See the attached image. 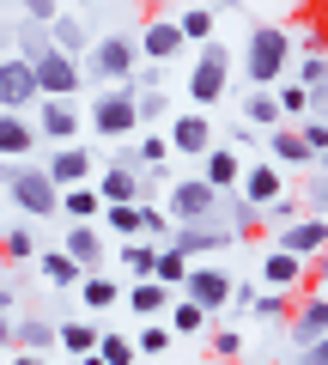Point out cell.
<instances>
[{"label": "cell", "mask_w": 328, "mask_h": 365, "mask_svg": "<svg viewBox=\"0 0 328 365\" xmlns=\"http://www.w3.org/2000/svg\"><path fill=\"white\" fill-rule=\"evenodd\" d=\"M250 311H255V317H292V299H286V292H255Z\"/></svg>", "instance_id": "cell-47"}, {"label": "cell", "mask_w": 328, "mask_h": 365, "mask_svg": "<svg viewBox=\"0 0 328 365\" xmlns=\"http://www.w3.org/2000/svg\"><path fill=\"white\" fill-rule=\"evenodd\" d=\"M31 79H37V98H73L85 73H79V55L43 49V55H31Z\"/></svg>", "instance_id": "cell-8"}, {"label": "cell", "mask_w": 328, "mask_h": 365, "mask_svg": "<svg viewBox=\"0 0 328 365\" xmlns=\"http://www.w3.org/2000/svg\"><path fill=\"white\" fill-rule=\"evenodd\" d=\"M237 177H243V153L237 146H207L201 153V182H207L213 195H231Z\"/></svg>", "instance_id": "cell-15"}, {"label": "cell", "mask_w": 328, "mask_h": 365, "mask_svg": "<svg viewBox=\"0 0 328 365\" xmlns=\"http://www.w3.org/2000/svg\"><path fill=\"white\" fill-rule=\"evenodd\" d=\"M274 104H280V122L286 116H310V91L304 86H274Z\"/></svg>", "instance_id": "cell-43"}, {"label": "cell", "mask_w": 328, "mask_h": 365, "mask_svg": "<svg viewBox=\"0 0 328 365\" xmlns=\"http://www.w3.org/2000/svg\"><path fill=\"white\" fill-rule=\"evenodd\" d=\"M0 347H13V317L0 311Z\"/></svg>", "instance_id": "cell-52"}, {"label": "cell", "mask_w": 328, "mask_h": 365, "mask_svg": "<svg viewBox=\"0 0 328 365\" xmlns=\"http://www.w3.org/2000/svg\"><path fill=\"white\" fill-rule=\"evenodd\" d=\"M213 6H219V13H231V6H237V0H213Z\"/></svg>", "instance_id": "cell-54"}, {"label": "cell", "mask_w": 328, "mask_h": 365, "mask_svg": "<svg viewBox=\"0 0 328 365\" xmlns=\"http://www.w3.org/2000/svg\"><path fill=\"white\" fill-rule=\"evenodd\" d=\"M225 86H231V49L213 37V43H201L195 67H189V98H195V110L213 116V104L225 98Z\"/></svg>", "instance_id": "cell-2"}, {"label": "cell", "mask_w": 328, "mask_h": 365, "mask_svg": "<svg viewBox=\"0 0 328 365\" xmlns=\"http://www.w3.org/2000/svg\"><path fill=\"white\" fill-rule=\"evenodd\" d=\"M286 61H292V31L286 25H255L250 49H243V73H250L255 91L286 86Z\"/></svg>", "instance_id": "cell-1"}, {"label": "cell", "mask_w": 328, "mask_h": 365, "mask_svg": "<svg viewBox=\"0 0 328 365\" xmlns=\"http://www.w3.org/2000/svg\"><path fill=\"white\" fill-rule=\"evenodd\" d=\"M61 256H73L85 274H97V262H104V232H97V225H67Z\"/></svg>", "instance_id": "cell-20"}, {"label": "cell", "mask_w": 328, "mask_h": 365, "mask_svg": "<svg viewBox=\"0 0 328 365\" xmlns=\"http://www.w3.org/2000/svg\"><path fill=\"white\" fill-rule=\"evenodd\" d=\"M134 165H140V170H171V146H164V134H146V140L134 146Z\"/></svg>", "instance_id": "cell-38"}, {"label": "cell", "mask_w": 328, "mask_h": 365, "mask_svg": "<svg viewBox=\"0 0 328 365\" xmlns=\"http://www.w3.org/2000/svg\"><path fill=\"white\" fill-rule=\"evenodd\" d=\"M85 122H92V128L104 134V140H116V146H122L134 128H140V110H134V86H104Z\"/></svg>", "instance_id": "cell-5"}, {"label": "cell", "mask_w": 328, "mask_h": 365, "mask_svg": "<svg viewBox=\"0 0 328 365\" xmlns=\"http://www.w3.org/2000/svg\"><path fill=\"white\" fill-rule=\"evenodd\" d=\"M304 268H310V262L286 256V250H274V256H262V280H268V292H292V287L304 280Z\"/></svg>", "instance_id": "cell-23"}, {"label": "cell", "mask_w": 328, "mask_h": 365, "mask_svg": "<svg viewBox=\"0 0 328 365\" xmlns=\"http://www.w3.org/2000/svg\"><path fill=\"white\" fill-rule=\"evenodd\" d=\"M176 299H189V304H201L207 317H219L225 304H231V274L213 268V262H189V280L176 287Z\"/></svg>", "instance_id": "cell-7"}, {"label": "cell", "mask_w": 328, "mask_h": 365, "mask_svg": "<svg viewBox=\"0 0 328 365\" xmlns=\"http://www.w3.org/2000/svg\"><path fill=\"white\" fill-rule=\"evenodd\" d=\"M134 67H140V49H134V37H97L92 49H85V61H79V73L97 79V86H128Z\"/></svg>", "instance_id": "cell-3"}, {"label": "cell", "mask_w": 328, "mask_h": 365, "mask_svg": "<svg viewBox=\"0 0 328 365\" xmlns=\"http://www.w3.org/2000/svg\"><path fill=\"white\" fill-rule=\"evenodd\" d=\"M237 232L225 220H201V225H171V250H183L189 262L195 256H219V250H231Z\"/></svg>", "instance_id": "cell-10"}, {"label": "cell", "mask_w": 328, "mask_h": 365, "mask_svg": "<svg viewBox=\"0 0 328 365\" xmlns=\"http://www.w3.org/2000/svg\"><path fill=\"white\" fill-rule=\"evenodd\" d=\"M213 317L201 311V304H189V299H171V335H201Z\"/></svg>", "instance_id": "cell-36"}, {"label": "cell", "mask_w": 328, "mask_h": 365, "mask_svg": "<svg viewBox=\"0 0 328 365\" xmlns=\"http://www.w3.org/2000/svg\"><path fill=\"white\" fill-rule=\"evenodd\" d=\"M6 365H49V359H43V353H25V347H18V353H13Z\"/></svg>", "instance_id": "cell-50"}, {"label": "cell", "mask_w": 328, "mask_h": 365, "mask_svg": "<svg viewBox=\"0 0 328 365\" xmlns=\"http://www.w3.org/2000/svg\"><path fill=\"white\" fill-rule=\"evenodd\" d=\"M243 122L274 134V128H280V104H274V91H250V98H243Z\"/></svg>", "instance_id": "cell-33"}, {"label": "cell", "mask_w": 328, "mask_h": 365, "mask_svg": "<svg viewBox=\"0 0 328 365\" xmlns=\"http://www.w3.org/2000/svg\"><path fill=\"white\" fill-rule=\"evenodd\" d=\"M134 110H140V122H164V116H171V86H158V91H134Z\"/></svg>", "instance_id": "cell-41"}, {"label": "cell", "mask_w": 328, "mask_h": 365, "mask_svg": "<svg viewBox=\"0 0 328 365\" xmlns=\"http://www.w3.org/2000/svg\"><path fill=\"white\" fill-rule=\"evenodd\" d=\"M18 304V292H13V280H0V311H13Z\"/></svg>", "instance_id": "cell-51"}, {"label": "cell", "mask_w": 328, "mask_h": 365, "mask_svg": "<svg viewBox=\"0 0 328 365\" xmlns=\"http://www.w3.org/2000/svg\"><path fill=\"white\" fill-rule=\"evenodd\" d=\"M79 365H97V359H92V353H85V359H79Z\"/></svg>", "instance_id": "cell-55"}, {"label": "cell", "mask_w": 328, "mask_h": 365, "mask_svg": "<svg viewBox=\"0 0 328 365\" xmlns=\"http://www.w3.org/2000/svg\"><path fill=\"white\" fill-rule=\"evenodd\" d=\"M13 347H25V353H49V347H55V323H49V317H18Z\"/></svg>", "instance_id": "cell-30"}, {"label": "cell", "mask_w": 328, "mask_h": 365, "mask_svg": "<svg viewBox=\"0 0 328 365\" xmlns=\"http://www.w3.org/2000/svg\"><path fill=\"white\" fill-rule=\"evenodd\" d=\"M176 31H183V43H213V6H183V13H171Z\"/></svg>", "instance_id": "cell-32"}, {"label": "cell", "mask_w": 328, "mask_h": 365, "mask_svg": "<svg viewBox=\"0 0 328 365\" xmlns=\"http://www.w3.org/2000/svg\"><path fill=\"white\" fill-rule=\"evenodd\" d=\"M213 359H243V335H237V329H213Z\"/></svg>", "instance_id": "cell-46"}, {"label": "cell", "mask_w": 328, "mask_h": 365, "mask_svg": "<svg viewBox=\"0 0 328 365\" xmlns=\"http://www.w3.org/2000/svg\"><path fill=\"white\" fill-rule=\"evenodd\" d=\"M92 189H97V201H104V207H128V201H140V170L104 165V177H97Z\"/></svg>", "instance_id": "cell-19"}, {"label": "cell", "mask_w": 328, "mask_h": 365, "mask_svg": "<svg viewBox=\"0 0 328 365\" xmlns=\"http://www.w3.org/2000/svg\"><path fill=\"white\" fill-rule=\"evenodd\" d=\"M6 177H13V165H6V158H0V182H6Z\"/></svg>", "instance_id": "cell-53"}, {"label": "cell", "mask_w": 328, "mask_h": 365, "mask_svg": "<svg viewBox=\"0 0 328 365\" xmlns=\"http://www.w3.org/2000/svg\"><path fill=\"white\" fill-rule=\"evenodd\" d=\"M55 347H67V353L85 359V353L97 347V329H92V323H55Z\"/></svg>", "instance_id": "cell-35"}, {"label": "cell", "mask_w": 328, "mask_h": 365, "mask_svg": "<svg viewBox=\"0 0 328 365\" xmlns=\"http://www.w3.org/2000/svg\"><path fill=\"white\" fill-rule=\"evenodd\" d=\"M43 170H49L55 189H79V182H92V153H85L79 140H73V146H55V158H49Z\"/></svg>", "instance_id": "cell-18"}, {"label": "cell", "mask_w": 328, "mask_h": 365, "mask_svg": "<svg viewBox=\"0 0 328 365\" xmlns=\"http://www.w3.org/2000/svg\"><path fill=\"white\" fill-rule=\"evenodd\" d=\"M298 140H304V153L322 165V153H328V122L322 116H304V128H298Z\"/></svg>", "instance_id": "cell-44"}, {"label": "cell", "mask_w": 328, "mask_h": 365, "mask_svg": "<svg viewBox=\"0 0 328 365\" xmlns=\"http://www.w3.org/2000/svg\"><path fill=\"white\" fill-rule=\"evenodd\" d=\"M298 365H328V341H316V347L298 353Z\"/></svg>", "instance_id": "cell-49"}, {"label": "cell", "mask_w": 328, "mask_h": 365, "mask_svg": "<svg viewBox=\"0 0 328 365\" xmlns=\"http://www.w3.org/2000/svg\"><path fill=\"white\" fill-rule=\"evenodd\" d=\"M237 201H250V207H268V201H280L286 195V182H280V165H262V158H243V177H237V189H231Z\"/></svg>", "instance_id": "cell-14"}, {"label": "cell", "mask_w": 328, "mask_h": 365, "mask_svg": "<svg viewBox=\"0 0 328 365\" xmlns=\"http://www.w3.org/2000/svg\"><path fill=\"white\" fill-rule=\"evenodd\" d=\"M268 146H274V158H280V165H316V158L304 153V140H298L292 128H274V140H268Z\"/></svg>", "instance_id": "cell-40"}, {"label": "cell", "mask_w": 328, "mask_h": 365, "mask_svg": "<svg viewBox=\"0 0 328 365\" xmlns=\"http://www.w3.org/2000/svg\"><path fill=\"white\" fill-rule=\"evenodd\" d=\"M92 359H97V365H134L140 353H134V341H128V335H116V329H110V335H97Z\"/></svg>", "instance_id": "cell-34"}, {"label": "cell", "mask_w": 328, "mask_h": 365, "mask_svg": "<svg viewBox=\"0 0 328 365\" xmlns=\"http://www.w3.org/2000/svg\"><path fill=\"white\" fill-rule=\"evenodd\" d=\"M322 329H328V299H322V292H310L304 304H292V335H298L304 347H316Z\"/></svg>", "instance_id": "cell-22"}, {"label": "cell", "mask_w": 328, "mask_h": 365, "mask_svg": "<svg viewBox=\"0 0 328 365\" xmlns=\"http://www.w3.org/2000/svg\"><path fill=\"white\" fill-rule=\"evenodd\" d=\"M79 299H85V311H116V304H122V280H110V274H85V280H79Z\"/></svg>", "instance_id": "cell-26"}, {"label": "cell", "mask_w": 328, "mask_h": 365, "mask_svg": "<svg viewBox=\"0 0 328 365\" xmlns=\"http://www.w3.org/2000/svg\"><path fill=\"white\" fill-rule=\"evenodd\" d=\"M164 146H171L176 158H201L213 146V116L207 110H176L171 128H164Z\"/></svg>", "instance_id": "cell-11"}, {"label": "cell", "mask_w": 328, "mask_h": 365, "mask_svg": "<svg viewBox=\"0 0 328 365\" xmlns=\"http://www.w3.org/2000/svg\"><path fill=\"white\" fill-rule=\"evenodd\" d=\"M31 153H37V128H31V116L0 110V158H6V165H25Z\"/></svg>", "instance_id": "cell-17"}, {"label": "cell", "mask_w": 328, "mask_h": 365, "mask_svg": "<svg viewBox=\"0 0 328 365\" xmlns=\"http://www.w3.org/2000/svg\"><path fill=\"white\" fill-rule=\"evenodd\" d=\"M140 207V237L146 244H171V220H164V207H152V201H134Z\"/></svg>", "instance_id": "cell-39"}, {"label": "cell", "mask_w": 328, "mask_h": 365, "mask_svg": "<svg viewBox=\"0 0 328 365\" xmlns=\"http://www.w3.org/2000/svg\"><path fill=\"white\" fill-rule=\"evenodd\" d=\"M43 31H49V49H61V55H85V25H79L73 13H55Z\"/></svg>", "instance_id": "cell-25"}, {"label": "cell", "mask_w": 328, "mask_h": 365, "mask_svg": "<svg viewBox=\"0 0 328 365\" xmlns=\"http://www.w3.org/2000/svg\"><path fill=\"white\" fill-rule=\"evenodd\" d=\"M0 262H6V268L37 262V237H31V225H6V232H0Z\"/></svg>", "instance_id": "cell-27"}, {"label": "cell", "mask_w": 328, "mask_h": 365, "mask_svg": "<svg viewBox=\"0 0 328 365\" xmlns=\"http://www.w3.org/2000/svg\"><path fill=\"white\" fill-rule=\"evenodd\" d=\"M116 256H122V274H128V280H152V256H158V244H146V237H128Z\"/></svg>", "instance_id": "cell-31"}, {"label": "cell", "mask_w": 328, "mask_h": 365, "mask_svg": "<svg viewBox=\"0 0 328 365\" xmlns=\"http://www.w3.org/2000/svg\"><path fill=\"white\" fill-rule=\"evenodd\" d=\"M6 195H13L18 213H31V220H49L55 201H61V189L49 182V170H43V165H13V177H6Z\"/></svg>", "instance_id": "cell-6"}, {"label": "cell", "mask_w": 328, "mask_h": 365, "mask_svg": "<svg viewBox=\"0 0 328 365\" xmlns=\"http://www.w3.org/2000/svg\"><path fill=\"white\" fill-rule=\"evenodd\" d=\"M37 268H43L49 287H79V280H85V268H79L73 256H61V250H37Z\"/></svg>", "instance_id": "cell-29"}, {"label": "cell", "mask_w": 328, "mask_h": 365, "mask_svg": "<svg viewBox=\"0 0 328 365\" xmlns=\"http://www.w3.org/2000/svg\"><path fill=\"white\" fill-rule=\"evenodd\" d=\"M104 225L128 244V237H140V207H134V201H128V207H104Z\"/></svg>", "instance_id": "cell-42"}, {"label": "cell", "mask_w": 328, "mask_h": 365, "mask_svg": "<svg viewBox=\"0 0 328 365\" xmlns=\"http://www.w3.org/2000/svg\"><path fill=\"white\" fill-rule=\"evenodd\" d=\"M134 49H140V61H146V67H171L176 55L189 49V43H183V31H176V19H171V13H152V19H146V31L134 37Z\"/></svg>", "instance_id": "cell-9"}, {"label": "cell", "mask_w": 328, "mask_h": 365, "mask_svg": "<svg viewBox=\"0 0 328 365\" xmlns=\"http://www.w3.org/2000/svg\"><path fill=\"white\" fill-rule=\"evenodd\" d=\"M171 341H176V335H171V323H146V329H140V341H134V353H171Z\"/></svg>", "instance_id": "cell-45"}, {"label": "cell", "mask_w": 328, "mask_h": 365, "mask_svg": "<svg viewBox=\"0 0 328 365\" xmlns=\"http://www.w3.org/2000/svg\"><path fill=\"white\" fill-rule=\"evenodd\" d=\"M18 6H25V13H18L25 25H49V19L61 13V0H18Z\"/></svg>", "instance_id": "cell-48"}, {"label": "cell", "mask_w": 328, "mask_h": 365, "mask_svg": "<svg viewBox=\"0 0 328 365\" xmlns=\"http://www.w3.org/2000/svg\"><path fill=\"white\" fill-rule=\"evenodd\" d=\"M322 244H328V225L322 220H292V225H280V250L286 256H298V262H322Z\"/></svg>", "instance_id": "cell-16"}, {"label": "cell", "mask_w": 328, "mask_h": 365, "mask_svg": "<svg viewBox=\"0 0 328 365\" xmlns=\"http://www.w3.org/2000/svg\"><path fill=\"white\" fill-rule=\"evenodd\" d=\"M55 213H67L73 225H92L97 213H104V201H97L92 182H79V189H61V201H55Z\"/></svg>", "instance_id": "cell-24"}, {"label": "cell", "mask_w": 328, "mask_h": 365, "mask_svg": "<svg viewBox=\"0 0 328 365\" xmlns=\"http://www.w3.org/2000/svg\"><path fill=\"white\" fill-rule=\"evenodd\" d=\"M79 110H73V98H43L37 104V116H31V128H37V140H55V146H73L79 140Z\"/></svg>", "instance_id": "cell-12"}, {"label": "cell", "mask_w": 328, "mask_h": 365, "mask_svg": "<svg viewBox=\"0 0 328 365\" xmlns=\"http://www.w3.org/2000/svg\"><path fill=\"white\" fill-rule=\"evenodd\" d=\"M37 79H31V61H18V55H0V110H37Z\"/></svg>", "instance_id": "cell-13"}, {"label": "cell", "mask_w": 328, "mask_h": 365, "mask_svg": "<svg viewBox=\"0 0 328 365\" xmlns=\"http://www.w3.org/2000/svg\"><path fill=\"white\" fill-rule=\"evenodd\" d=\"M164 220H171V225L219 220V195H213L201 177H171V182H164Z\"/></svg>", "instance_id": "cell-4"}, {"label": "cell", "mask_w": 328, "mask_h": 365, "mask_svg": "<svg viewBox=\"0 0 328 365\" xmlns=\"http://www.w3.org/2000/svg\"><path fill=\"white\" fill-rule=\"evenodd\" d=\"M171 299H176V292H164L158 280H128V287H122V304H128V311H140V317H152V323L171 311Z\"/></svg>", "instance_id": "cell-21"}, {"label": "cell", "mask_w": 328, "mask_h": 365, "mask_svg": "<svg viewBox=\"0 0 328 365\" xmlns=\"http://www.w3.org/2000/svg\"><path fill=\"white\" fill-rule=\"evenodd\" d=\"M152 280H158L164 292H176V287L189 280V256H183V250H171V244H158V256H152Z\"/></svg>", "instance_id": "cell-28"}, {"label": "cell", "mask_w": 328, "mask_h": 365, "mask_svg": "<svg viewBox=\"0 0 328 365\" xmlns=\"http://www.w3.org/2000/svg\"><path fill=\"white\" fill-rule=\"evenodd\" d=\"M322 73H328V61H322V43H310V49H304V61H298V79H292V86H304L316 98V91H322Z\"/></svg>", "instance_id": "cell-37"}]
</instances>
